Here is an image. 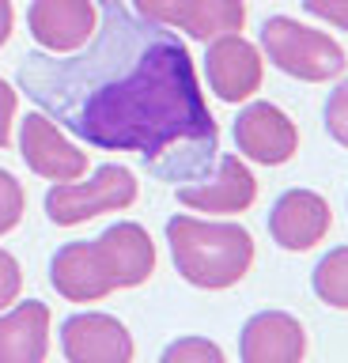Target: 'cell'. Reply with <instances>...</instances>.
Returning <instances> with one entry per match:
<instances>
[{"mask_svg": "<svg viewBox=\"0 0 348 363\" xmlns=\"http://www.w3.org/2000/svg\"><path fill=\"white\" fill-rule=\"evenodd\" d=\"M16 79L50 121L91 147L140 155L163 182H201L220 159V125L186 42L125 0H99L84 50H35L19 61Z\"/></svg>", "mask_w": 348, "mask_h": 363, "instance_id": "obj_1", "label": "cell"}, {"mask_svg": "<svg viewBox=\"0 0 348 363\" xmlns=\"http://www.w3.org/2000/svg\"><path fill=\"white\" fill-rule=\"evenodd\" d=\"M167 242H171V257L182 280L205 291L235 288L254 265V238L242 223L231 220L171 216Z\"/></svg>", "mask_w": 348, "mask_h": 363, "instance_id": "obj_2", "label": "cell"}, {"mask_svg": "<svg viewBox=\"0 0 348 363\" xmlns=\"http://www.w3.org/2000/svg\"><path fill=\"white\" fill-rule=\"evenodd\" d=\"M262 53L284 76L303 79V84H325L348 68L341 42L291 16H269L262 23Z\"/></svg>", "mask_w": 348, "mask_h": 363, "instance_id": "obj_3", "label": "cell"}, {"mask_svg": "<svg viewBox=\"0 0 348 363\" xmlns=\"http://www.w3.org/2000/svg\"><path fill=\"white\" fill-rule=\"evenodd\" d=\"M140 193V182L129 167H118V163H106L99 167L87 182H57L50 193H46V216L57 227H76L91 216H103V212H121L137 201Z\"/></svg>", "mask_w": 348, "mask_h": 363, "instance_id": "obj_4", "label": "cell"}, {"mask_svg": "<svg viewBox=\"0 0 348 363\" xmlns=\"http://www.w3.org/2000/svg\"><path fill=\"white\" fill-rule=\"evenodd\" d=\"M205 76L220 102L239 106V102L254 99L262 91V76H265L262 50L254 42H246L242 34H220V38L208 42Z\"/></svg>", "mask_w": 348, "mask_h": 363, "instance_id": "obj_5", "label": "cell"}, {"mask_svg": "<svg viewBox=\"0 0 348 363\" xmlns=\"http://www.w3.org/2000/svg\"><path fill=\"white\" fill-rule=\"evenodd\" d=\"M239 155L262 167H284L299 152V129L273 102H246L235 118Z\"/></svg>", "mask_w": 348, "mask_h": 363, "instance_id": "obj_6", "label": "cell"}, {"mask_svg": "<svg viewBox=\"0 0 348 363\" xmlns=\"http://www.w3.org/2000/svg\"><path fill=\"white\" fill-rule=\"evenodd\" d=\"M61 352L69 363H133L137 345H133V333L114 314L84 311L64 318Z\"/></svg>", "mask_w": 348, "mask_h": 363, "instance_id": "obj_7", "label": "cell"}, {"mask_svg": "<svg viewBox=\"0 0 348 363\" xmlns=\"http://www.w3.org/2000/svg\"><path fill=\"white\" fill-rule=\"evenodd\" d=\"M178 201L193 212L235 216V212H246L257 201V178L242 163V155H220L208 178L178 186Z\"/></svg>", "mask_w": 348, "mask_h": 363, "instance_id": "obj_8", "label": "cell"}, {"mask_svg": "<svg viewBox=\"0 0 348 363\" xmlns=\"http://www.w3.org/2000/svg\"><path fill=\"white\" fill-rule=\"evenodd\" d=\"M333 227L330 201L314 189H288L280 193L273 212H269V235L280 250L303 254V250L318 246Z\"/></svg>", "mask_w": 348, "mask_h": 363, "instance_id": "obj_9", "label": "cell"}, {"mask_svg": "<svg viewBox=\"0 0 348 363\" xmlns=\"http://www.w3.org/2000/svg\"><path fill=\"white\" fill-rule=\"evenodd\" d=\"M19 152H23V163L35 174L50 182H76L87 174V152H80L72 140H64L61 129L42 110L27 113L23 125H19Z\"/></svg>", "mask_w": 348, "mask_h": 363, "instance_id": "obj_10", "label": "cell"}, {"mask_svg": "<svg viewBox=\"0 0 348 363\" xmlns=\"http://www.w3.org/2000/svg\"><path fill=\"white\" fill-rule=\"evenodd\" d=\"M30 38L46 53H76L95 34V0H30Z\"/></svg>", "mask_w": 348, "mask_h": 363, "instance_id": "obj_11", "label": "cell"}, {"mask_svg": "<svg viewBox=\"0 0 348 363\" xmlns=\"http://www.w3.org/2000/svg\"><path fill=\"white\" fill-rule=\"evenodd\" d=\"M91 242H95V254L103 261L110 284H114V291L118 288H140L155 272V242L140 223L121 220L114 227H106Z\"/></svg>", "mask_w": 348, "mask_h": 363, "instance_id": "obj_12", "label": "cell"}, {"mask_svg": "<svg viewBox=\"0 0 348 363\" xmlns=\"http://www.w3.org/2000/svg\"><path fill=\"white\" fill-rule=\"evenodd\" d=\"M242 363H303L307 356V329L288 311H262L239 333Z\"/></svg>", "mask_w": 348, "mask_h": 363, "instance_id": "obj_13", "label": "cell"}, {"mask_svg": "<svg viewBox=\"0 0 348 363\" xmlns=\"http://www.w3.org/2000/svg\"><path fill=\"white\" fill-rule=\"evenodd\" d=\"M50 284L69 303H99L114 291L103 261L95 254V242H69L50 261Z\"/></svg>", "mask_w": 348, "mask_h": 363, "instance_id": "obj_14", "label": "cell"}, {"mask_svg": "<svg viewBox=\"0 0 348 363\" xmlns=\"http://www.w3.org/2000/svg\"><path fill=\"white\" fill-rule=\"evenodd\" d=\"M50 352V306L38 299L16 303L0 314V363H46Z\"/></svg>", "mask_w": 348, "mask_h": 363, "instance_id": "obj_15", "label": "cell"}, {"mask_svg": "<svg viewBox=\"0 0 348 363\" xmlns=\"http://www.w3.org/2000/svg\"><path fill=\"white\" fill-rule=\"evenodd\" d=\"M242 23H246L242 0H186L178 30H186L197 42H212L220 34H239Z\"/></svg>", "mask_w": 348, "mask_h": 363, "instance_id": "obj_16", "label": "cell"}, {"mask_svg": "<svg viewBox=\"0 0 348 363\" xmlns=\"http://www.w3.org/2000/svg\"><path fill=\"white\" fill-rule=\"evenodd\" d=\"M314 295L333 306V311H348V246H337L330 250L318 265H314Z\"/></svg>", "mask_w": 348, "mask_h": 363, "instance_id": "obj_17", "label": "cell"}, {"mask_svg": "<svg viewBox=\"0 0 348 363\" xmlns=\"http://www.w3.org/2000/svg\"><path fill=\"white\" fill-rule=\"evenodd\" d=\"M159 363H228V356L208 337H178L163 348Z\"/></svg>", "mask_w": 348, "mask_h": 363, "instance_id": "obj_18", "label": "cell"}, {"mask_svg": "<svg viewBox=\"0 0 348 363\" xmlns=\"http://www.w3.org/2000/svg\"><path fill=\"white\" fill-rule=\"evenodd\" d=\"M23 208H27V193L19 186V178L8 174V170H0V235H8L12 227H19Z\"/></svg>", "mask_w": 348, "mask_h": 363, "instance_id": "obj_19", "label": "cell"}, {"mask_svg": "<svg viewBox=\"0 0 348 363\" xmlns=\"http://www.w3.org/2000/svg\"><path fill=\"white\" fill-rule=\"evenodd\" d=\"M325 133L341 147H348V79L337 84V91H330L325 99Z\"/></svg>", "mask_w": 348, "mask_h": 363, "instance_id": "obj_20", "label": "cell"}, {"mask_svg": "<svg viewBox=\"0 0 348 363\" xmlns=\"http://www.w3.org/2000/svg\"><path fill=\"white\" fill-rule=\"evenodd\" d=\"M137 16H144L148 23H159V27L178 30V19L186 11V0H133Z\"/></svg>", "mask_w": 348, "mask_h": 363, "instance_id": "obj_21", "label": "cell"}, {"mask_svg": "<svg viewBox=\"0 0 348 363\" xmlns=\"http://www.w3.org/2000/svg\"><path fill=\"white\" fill-rule=\"evenodd\" d=\"M19 291H23V269H19V261L0 246V311L12 306L19 299Z\"/></svg>", "mask_w": 348, "mask_h": 363, "instance_id": "obj_22", "label": "cell"}, {"mask_svg": "<svg viewBox=\"0 0 348 363\" xmlns=\"http://www.w3.org/2000/svg\"><path fill=\"white\" fill-rule=\"evenodd\" d=\"M303 8H307L314 19H325V23H333V27L348 30V0H303Z\"/></svg>", "mask_w": 348, "mask_h": 363, "instance_id": "obj_23", "label": "cell"}, {"mask_svg": "<svg viewBox=\"0 0 348 363\" xmlns=\"http://www.w3.org/2000/svg\"><path fill=\"white\" fill-rule=\"evenodd\" d=\"M16 106H19V91L8 79H0V147H8V140H12Z\"/></svg>", "mask_w": 348, "mask_h": 363, "instance_id": "obj_24", "label": "cell"}, {"mask_svg": "<svg viewBox=\"0 0 348 363\" xmlns=\"http://www.w3.org/2000/svg\"><path fill=\"white\" fill-rule=\"evenodd\" d=\"M12 27H16V11H12V0H0V45L12 38Z\"/></svg>", "mask_w": 348, "mask_h": 363, "instance_id": "obj_25", "label": "cell"}]
</instances>
